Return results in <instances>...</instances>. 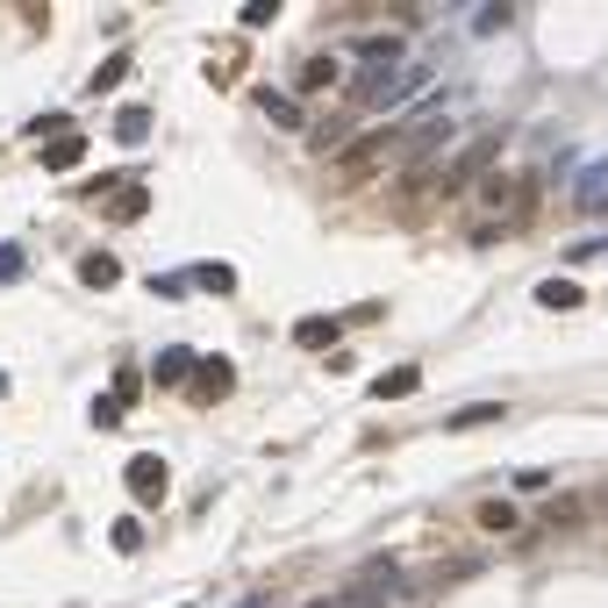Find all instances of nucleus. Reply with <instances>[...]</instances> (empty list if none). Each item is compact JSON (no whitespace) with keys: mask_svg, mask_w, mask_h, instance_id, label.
<instances>
[{"mask_svg":"<svg viewBox=\"0 0 608 608\" xmlns=\"http://www.w3.org/2000/svg\"><path fill=\"white\" fill-rule=\"evenodd\" d=\"M86 158V136H51V144H43V172H72V165Z\"/></svg>","mask_w":608,"mask_h":608,"instance_id":"0eeeda50","label":"nucleus"},{"mask_svg":"<svg viewBox=\"0 0 608 608\" xmlns=\"http://www.w3.org/2000/svg\"><path fill=\"white\" fill-rule=\"evenodd\" d=\"M0 387H8V379H0Z\"/></svg>","mask_w":608,"mask_h":608,"instance_id":"393cba45","label":"nucleus"},{"mask_svg":"<svg viewBox=\"0 0 608 608\" xmlns=\"http://www.w3.org/2000/svg\"><path fill=\"white\" fill-rule=\"evenodd\" d=\"M258 108H265V122H280V129H301V122H308V115H301L294 108V94H280V86H258Z\"/></svg>","mask_w":608,"mask_h":608,"instance_id":"423d86ee","label":"nucleus"},{"mask_svg":"<svg viewBox=\"0 0 608 608\" xmlns=\"http://www.w3.org/2000/svg\"><path fill=\"white\" fill-rule=\"evenodd\" d=\"M509 22H515L509 8H480V14H473V29H480V36H494V29H509Z\"/></svg>","mask_w":608,"mask_h":608,"instance_id":"4be33fe9","label":"nucleus"},{"mask_svg":"<svg viewBox=\"0 0 608 608\" xmlns=\"http://www.w3.org/2000/svg\"><path fill=\"white\" fill-rule=\"evenodd\" d=\"M165 486H172V473H165V459H129V494L136 501H165Z\"/></svg>","mask_w":608,"mask_h":608,"instance_id":"7ed1b4c3","label":"nucleus"},{"mask_svg":"<svg viewBox=\"0 0 608 608\" xmlns=\"http://www.w3.org/2000/svg\"><path fill=\"white\" fill-rule=\"evenodd\" d=\"M72 129V115H36V122H29V136H65Z\"/></svg>","mask_w":608,"mask_h":608,"instance_id":"5701e85b","label":"nucleus"},{"mask_svg":"<svg viewBox=\"0 0 608 608\" xmlns=\"http://www.w3.org/2000/svg\"><path fill=\"white\" fill-rule=\"evenodd\" d=\"M193 373H201V358H193L187 344H165L158 365H150V379H158V387H179V379H193Z\"/></svg>","mask_w":608,"mask_h":608,"instance_id":"20e7f679","label":"nucleus"},{"mask_svg":"<svg viewBox=\"0 0 608 608\" xmlns=\"http://www.w3.org/2000/svg\"><path fill=\"white\" fill-rule=\"evenodd\" d=\"M337 315H301V323H294V344H301V352H337Z\"/></svg>","mask_w":608,"mask_h":608,"instance_id":"39448f33","label":"nucleus"},{"mask_svg":"<svg viewBox=\"0 0 608 608\" xmlns=\"http://www.w3.org/2000/svg\"><path fill=\"white\" fill-rule=\"evenodd\" d=\"M94 422H101V430H115V422H122V401H115V394H108V401H94Z\"/></svg>","mask_w":608,"mask_h":608,"instance_id":"b1692460","label":"nucleus"},{"mask_svg":"<svg viewBox=\"0 0 608 608\" xmlns=\"http://www.w3.org/2000/svg\"><path fill=\"white\" fill-rule=\"evenodd\" d=\"M580 301H587V294H580V280H544V286H537V308H552V315L580 308Z\"/></svg>","mask_w":608,"mask_h":608,"instance_id":"1a4fd4ad","label":"nucleus"},{"mask_svg":"<svg viewBox=\"0 0 608 608\" xmlns=\"http://www.w3.org/2000/svg\"><path fill=\"white\" fill-rule=\"evenodd\" d=\"M230 387H237V365L230 358H201V373H193V401H230Z\"/></svg>","mask_w":608,"mask_h":608,"instance_id":"f03ea898","label":"nucleus"},{"mask_svg":"<svg viewBox=\"0 0 608 608\" xmlns=\"http://www.w3.org/2000/svg\"><path fill=\"white\" fill-rule=\"evenodd\" d=\"M80 280H86V286H94V294H108V286L122 280V265H115V258H108V251H86V258H80Z\"/></svg>","mask_w":608,"mask_h":608,"instance_id":"9d476101","label":"nucleus"},{"mask_svg":"<svg viewBox=\"0 0 608 608\" xmlns=\"http://www.w3.org/2000/svg\"><path fill=\"white\" fill-rule=\"evenodd\" d=\"M301 94H315V86H337V57H301Z\"/></svg>","mask_w":608,"mask_h":608,"instance_id":"ddd939ff","label":"nucleus"},{"mask_svg":"<svg viewBox=\"0 0 608 608\" xmlns=\"http://www.w3.org/2000/svg\"><path fill=\"white\" fill-rule=\"evenodd\" d=\"M480 523L486 530H515L523 515H515V501H480Z\"/></svg>","mask_w":608,"mask_h":608,"instance_id":"6ab92c4d","label":"nucleus"},{"mask_svg":"<svg viewBox=\"0 0 608 608\" xmlns=\"http://www.w3.org/2000/svg\"><path fill=\"white\" fill-rule=\"evenodd\" d=\"M494 416H501V401H473V408H451L444 430H480V422H494Z\"/></svg>","mask_w":608,"mask_h":608,"instance_id":"f3484780","label":"nucleus"},{"mask_svg":"<svg viewBox=\"0 0 608 608\" xmlns=\"http://www.w3.org/2000/svg\"><path fill=\"white\" fill-rule=\"evenodd\" d=\"M416 387H422V373H416V365H394V373H379V379H373V394H379V401H408Z\"/></svg>","mask_w":608,"mask_h":608,"instance_id":"6e6552de","label":"nucleus"},{"mask_svg":"<svg viewBox=\"0 0 608 608\" xmlns=\"http://www.w3.org/2000/svg\"><path fill=\"white\" fill-rule=\"evenodd\" d=\"M122 80H129V51H115V57H101V65H94V94H115Z\"/></svg>","mask_w":608,"mask_h":608,"instance_id":"dca6fc26","label":"nucleus"},{"mask_svg":"<svg viewBox=\"0 0 608 608\" xmlns=\"http://www.w3.org/2000/svg\"><path fill=\"white\" fill-rule=\"evenodd\" d=\"M115 136H122V144H144V136H150V108H122L115 115Z\"/></svg>","mask_w":608,"mask_h":608,"instance_id":"a211bd4d","label":"nucleus"},{"mask_svg":"<svg viewBox=\"0 0 608 608\" xmlns=\"http://www.w3.org/2000/svg\"><path fill=\"white\" fill-rule=\"evenodd\" d=\"M29 272V258H22V243H0V286H14Z\"/></svg>","mask_w":608,"mask_h":608,"instance_id":"aec40b11","label":"nucleus"},{"mask_svg":"<svg viewBox=\"0 0 608 608\" xmlns=\"http://www.w3.org/2000/svg\"><path fill=\"white\" fill-rule=\"evenodd\" d=\"M193 280H201L208 294H237V272L222 265V258H201V265H193Z\"/></svg>","mask_w":608,"mask_h":608,"instance_id":"4468645a","label":"nucleus"},{"mask_svg":"<svg viewBox=\"0 0 608 608\" xmlns=\"http://www.w3.org/2000/svg\"><path fill=\"white\" fill-rule=\"evenodd\" d=\"M108 537H115V552H144V523H136V515H122Z\"/></svg>","mask_w":608,"mask_h":608,"instance_id":"412c9836","label":"nucleus"},{"mask_svg":"<svg viewBox=\"0 0 608 608\" xmlns=\"http://www.w3.org/2000/svg\"><path fill=\"white\" fill-rule=\"evenodd\" d=\"M144 208H150L144 187H115L108 193V222H144Z\"/></svg>","mask_w":608,"mask_h":608,"instance_id":"9b49d317","label":"nucleus"},{"mask_svg":"<svg viewBox=\"0 0 608 608\" xmlns=\"http://www.w3.org/2000/svg\"><path fill=\"white\" fill-rule=\"evenodd\" d=\"M394 587H401V573H394V558H373V566L358 573L344 595H323V601H308V608H387L394 601Z\"/></svg>","mask_w":608,"mask_h":608,"instance_id":"f257e3e1","label":"nucleus"},{"mask_svg":"<svg viewBox=\"0 0 608 608\" xmlns=\"http://www.w3.org/2000/svg\"><path fill=\"white\" fill-rule=\"evenodd\" d=\"M580 515H587V501H580V494H566V501H552V509L537 515V530H573Z\"/></svg>","mask_w":608,"mask_h":608,"instance_id":"f8f14e48","label":"nucleus"},{"mask_svg":"<svg viewBox=\"0 0 608 608\" xmlns=\"http://www.w3.org/2000/svg\"><path fill=\"white\" fill-rule=\"evenodd\" d=\"M580 208H595V216H608V165H595V172H580Z\"/></svg>","mask_w":608,"mask_h":608,"instance_id":"2eb2a0df","label":"nucleus"}]
</instances>
